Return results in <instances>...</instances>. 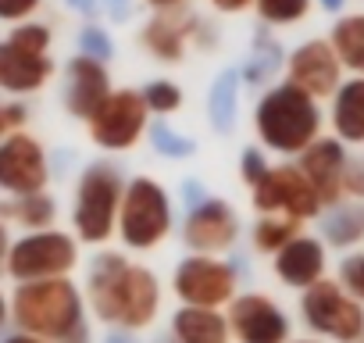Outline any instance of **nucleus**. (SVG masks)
Here are the masks:
<instances>
[{"mask_svg":"<svg viewBox=\"0 0 364 343\" xmlns=\"http://www.w3.org/2000/svg\"><path fill=\"white\" fill-rule=\"evenodd\" d=\"M86 311L122 332H143L161 315V279L122 250H100L86 268Z\"/></svg>","mask_w":364,"mask_h":343,"instance_id":"nucleus-1","label":"nucleus"},{"mask_svg":"<svg viewBox=\"0 0 364 343\" xmlns=\"http://www.w3.org/2000/svg\"><path fill=\"white\" fill-rule=\"evenodd\" d=\"M11 322L18 332L50 339V343H90L86 300L72 275L40 279V283H15L11 297Z\"/></svg>","mask_w":364,"mask_h":343,"instance_id":"nucleus-2","label":"nucleus"},{"mask_svg":"<svg viewBox=\"0 0 364 343\" xmlns=\"http://www.w3.org/2000/svg\"><path fill=\"white\" fill-rule=\"evenodd\" d=\"M325 129V111L314 97L296 90L293 83H272L254 104V132L257 143L272 154L296 157L307 150Z\"/></svg>","mask_w":364,"mask_h":343,"instance_id":"nucleus-3","label":"nucleus"},{"mask_svg":"<svg viewBox=\"0 0 364 343\" xmlns=\"http://www.w3.org/2000/svg\"><path fill=\"white\" fill-rule=\"evenodd\" d=\"M171 229H175V208L168 186L157 183L154 176L125 179L118 222H114V236L122 240V247L136 254H150L161 243H168Z\"/></svg>","mask_w":364,"mask_h":343,"instance_id":"nucleus-4","label":"nucleus"},{"mask_svg":"<svg viewBox=\"0 0 364 343\" xmlns=\"http://www.w3.org/2000/svg\"><path fill=\"white\" fill-rule=\"evenodd\" d=\"M125 176L111 161H93L79 172L72 190V236L79 247H104L114 236Z\"/></svg>","mask_w":364,"mask_h":343,"instance_id":"nucleus-5","label":"nucleus"},{"mask_svg":"<svg viewBox=\"0 0 364 343\" xmlns=\"http://www.w3.org/2000/svg\"><path fill=\"white\" fill-rule=\"evenodd\" d=\"M50 43H54V29L36 19L18 22L0 40V93L15 100L40 93L54 79Z\"/></svg>","mask_w":364,"mask_h":343,"instance_id":"nucleus-6","label":"nucleus"},{"mask_svg":"<svg viewBox=\"0 0 364 343\" xmlns=\"http://www.w3.org/2000/svg\"><path fill=\"white\" fill-rule=\"evenodd\" d=\"M79 268V240L65 229H36L11 240L4 275L15 283L61 279Z\"/></svg>","mask_w":364,"mask_h":343,"instance_id":"nucleus-7","label":"nucleus"},{"mask_svg":"<svg viewBox=\"0 0 364 343\" xmlns=\"http://www.w3.org/2000/svg\"><path fill=\"white\" fill-rule=\"evenodd\" d=\"M300 322L311 329L314 339H332V343L364 339V304L343 293V286L328 275L300 293Z\"/></svg>","mask_w":364,"mask_h":343,"instance_id":"nucleus-8","label":"nucleus"},{"mask_svg":"<svg viewBox=\"0 0 364 343\" xmlns=\"http://www.w3.org/2000/svg\"><path fill=\"white\" fill-rule=\"evenodd\" d=\"M240 293V272L225 258L186 254L171 272V297L190 307H225Z\"/></svg>","mask_w":364,"mask_h":343,"instance_id":"nucleus-9","label":"nucleus"},{"mask_svg":"<svg viewBox=\"0 0 364 343\" xmlns=\"http://www.w3.org/2000/svg\"><path fill=\"white\" fill-rule=\"evenodd\" d=\"M250 204L257 208V215H286L293 222H314L321 218V201L311 190V183L304 179V172L293 161L272 164L264 172V179L250 190Z\"/></svg>","mask_w":364,"mask_h":343,"instance_id":"nucleus-10","label":"nucleus"},{"mask_svg":"<svg viewBox=\"0 0 364 343\" xmlns=\"http://www.w3.org/2000/svg\"><path fill=\"white\" fill-rule=\"evenodd\" d=\"M146 129H150V111H146L139 90H111V97L86 122L90 139L107 154L132 150L146 136Z\"/></svg>","mask_w":364,"mask_h":343,"instance_id":"nucleus-11","label":"nucleus"},{"mask_svg":"<svg viewBox=\"0 0 364 343\" xmlns=\"http://www.w3.org/2000/svg\"><path fill=\"white\" fill-rule=\"evenodd\" d=\"M225 322H229L232 343H289L293 339V322L286 307L261 290L236 293L225 304Z\"/></svg>","mask_w":364,"mask_h":343,"instance_id":"nucleus-12","label":"nucleus"},{"mask_svg":"<svg viewBox=\"0 0 364 343\" xmlns=\"http://www.w3.org/2000/svg\"><path fill=\"white\" fill-rule=\"evenodd\" d=\"M47 183H50V161L33 132L15 129L0 139V194L26 197L47 190Z\"/></svg>","mask_w":364,"mask_h":343,"instance_id":"nucleus-13","label":"nucleus"},{"mask_svg":"<svg viewBox=\"0 0 364 343\" xmlns=\"http://www.w3.org/2000/svg\"><path fill=\"white\" fill-rule=\"evenodd\" d=\"M240 215L229 201L222 197H208L200 204H193L182 218V243H186L190 254H225L236 247L240 240Z\"/></svg>","mask_w":364,"mask_h":343,"instance_id":"nucleus-14","label":"nucleus"},{"mask_svg":"<svg viewBox=\"0 0 364 343\" xmlns=\"http://www.w3.org/2000/svg\"><path fill=\"white\" fill-rule=\"evenodd\" d=\"M343 79H346V72H343V65L325 36L304 40L286 54V83H293L296 90H304L318 104L328 100Z\"/></svg>","mask_w":364,"mask_h":343,"instance_id":"nucleus-15","label":"nucleus"},{"mask_svg":"<svg viewBox=\"0 0 364 343\" xmlns=\"http://www.w3.org/2000/svg\"><path fill=\"white\" fill-rule=\"evenodd\" d=\"M346 161H350V147H343L336 136H318L307 150L296 154V168L304 172V179L311 183V190L318 194L321 208H336L343 204V176H346Z\"/></svg>","mask_w":364,"mask_h":343,"instance_id":"nucleus-16","label":"nucleus"},{"mask_svg":"<svg viewBox=\"0 0 364 343\" xmlns=\"http://www.w3.org/2000/svg\"><path fill=\"white\" fill-rule=\"evenodd\" d=\"M107 97H111V68H107V61L75 54V58L65 65V90H61L65 111H68L75 122H90L93 111H97Z\"/></svg>","mask_w":364,"mask_h":343,"instance_id":"nucleus-17","label":"nucleus"},{"mask_svg":"<svg viewBox=\"0 0 364 343\" xmlns=\"http://www.w3.org/2000/svg\"><path fill=\"white\" fill-rule=\"evenodd\" d=\"M272 272L282 286L304 293L328 275V247L314 233H296L279 254H272Z\"/></svg>","mask_w":364,"mask_h":343,"instance_id":"nucleus-18","label":"nucleus"},{"mask_svg":"<svg viewBox=\"0 0 364 343\" xmlns=\"http://www.w3.org/2000/svg\"><path fill=\"white\" fill-rule=\"evenodd\" d=\"M190 29H193V15L186 11L150 15L146 26L139 29V47L161 65H182L190 47Z\"/></svg>","mask_w":364,"mask_h":343,"instance_id":"nucleus-19","label":"nucleus"},{"mask_svg":"<svg viewBox=\"0 0 364 343\" xmlns=\"http://www.w3.org/2000/svg\"><path fill=\"white\" fill-rule=\"evenodd\" d=\"M328 125L343 147H364V75H346L328 97Z\"/></svg>","mask_w":364,"mask_h":343,"instance_id":"nucleus-20","label":"nucleus"},{"mask_svg":"<svg viewBox=\"0 0 364 343\" xmlns=\"http://www.w3.org/2000/svg\"><path fill=\"white\" fill-rule=\"evenodd\" d=\"M171 339L175 343H232V332L222 307L178 304L171 311Z\"/></svg>","mask_w":364,"mask_h":343,"instance_id":"nucleus-21","label":"nucleus"},{"mask_svg":"<svg viewBox=\"0 0 364 343\" xmlns=\"http://www.w3.org/2000/svg\"><path fill=\"white\" fill-rule=\"evenodd\" d=\"M0 222L4 226H15V229H54L58 222V201L40 190V194H26V197H8L0 201Z\"/></svg>","mask_w":364,"mask_h":343,"instance_id":"nucleus-22","label":"nucleus"},{"mask_svg":"<svg viewBox=\"0 0 364 343\" xmlns=\"http://www.w3.org/2000/svg\"><path fill=\"white\" fill-rule=\"evenodd\" d=\"M321 243L339 247V250L360 247L364 243V204L343 201L336 208H325L321 211Z\"/></svg>","mask_w":364,"mask_h":343,"instance_id":"nucleus-23","label":"nucleus"},{"mask_svg":"<svg viewBox=\"0 0 364 343\" xmlns=\"http://www.w3.org/2000/svg\"><path fill=\"white\" fill-rule=\"evenodd\" d=\"M325 40L336 51L346 75H364V11L339 15Z\"/></svg>","mask_w":364,"mask_h":343,"instance_id":"nucleus-24","label":"nucleus"},{"mask_svg":"<svg viewBox=\"0 0 364 343\" xmlns=\"http://www.w3.org/2000/svg\"><path fill=\"white\" fill-rule=\"evenodd\" d=\"M296 233H304L300 222H293V218H286V215H261V218L254 222V229H250V243H254L257 254L272 258V254H279Z\"/></svg>","mask_w":364,"mask_h":343,"instance_id":"nucleus-25","label":"nucleus"},{"mask_svg":"<svg viewBox=\"0 0 364 343\" xmlns=\"http://www.w3.org/2000/svg\"><path fill=\"white\" fill-rule=\"evenodd\" d=\"M236 97H240V72L229 68L211 86V125L218 132H229L236 122Z\"/></svg>","mask_w":364,"mask_h":343,"instance_id":"nucleus-26","label":"nucleus"},{"mask_svg":"<svg viewBox=\"0 0 364 343\" xmlns=\"http://www.w3.org/2000/svg\"><path fill=\"white\" fill-rule=\"evenodd\" d=\"M314 11V0H254V15L261 19V26L272 29H289L307 22V15Z\"/></svg>","mask_w":364,"mask_h":343,"instance_id":"nucleus-27","label":"nucleus"},{"mask_svg":"<svg viewBox=\"0 0 364 343\" xmlns=\"http://www.w3.org/2000/svg\"><path fill=\"white\" fill-rule=\"evenodd\" d=\"M139 97H143V104H146V111H150V118L157 115V118H168V115H175L178 107H182V86L175 83V79H150L143 90H139Z\"/></svg>","mask_w":364,"mask_h":343,"instance_id":"nucleus-28","label":"nucleus"},{"mask_svg":"<svg viewBox=\"0 0 364 343\" xmlns=\"http://www.w3.org/2000/svg\"><path fill=\"white\" fill-rule=\"evenodd\" d=\"M279 58H282V51H279V47H275V43H272V40L261 33V36H257V43H254L250 65L240 72V79H243V83H250V86H261V83H264V79H268V75H272V72L282 65Z\"/></svg>","mask_w":364,"mask_h":343,"instance_id":"nucleus-29","label":"nucleus"},{"mask_svg":"<svg viewBox=\"0 0 364 343\" xmlns=\"http://www.w3.org/2000/svg\"><path fill=\"white\" fill-rule=\"evenodd\" d=\"M336 283L343 286V293H350L357 304H364V250L360 247H353L339 258Z\"/></svg>","mask_w":364,"mask_h":343,"instance_id":"nucleus-30","label":"nucleus"},{"mask_svg":"<svg viewBox=\"0 0 364 343\" xmlns=\"http://www.w3.org/2000/svg\"><path fill=\"white\" fill-rule=\"evenodd\" d=\"M146 132H150L157 154H164V157H190V154H197V143H193L190 136H178V132H175L171 125H164V122H157V125L146 129Z\"/></svg>","mask_w":364,"mask_h":343,"instance_id":"nucleus-31","label":"nucleus"},{"mask_svg":"<svg viewBox=\"0 0 364 343\" xmlns=\"http://www.w3.org/2000/svg\"><path fill=\"white\" fill-rule=\"evenodd\" d=\"M268 168H272V164H268L264 147H247V150L240 154V179H243L247 190H254V186L264 179V172H268Z\"/></svg>","mask_w":364,"mask_h":343,"instance_id":"nucleus-32","label":"nucleus"},{"mask_svg":"<svg viewBox=\"0 0 364 343\" xmlns=\"http://www.w3.org/2000/svg\"><path fill=\"white\" fill-rule=\"evenodd\" d=\"M79 54L97 58V61H107V58L114 54V43H111V36H107L100 26H86V29L79 33Z\"/></svg>","mask_w":364,"mask_h":343,"instance_id":"nucleus-33","label":"nucleus"},{"mask_svg":"<svg viewBox=\"0 0 364 343\" xmlns=\"http://www.w3.org/2000/svg\"><path fill=\"white\" fill-rule=\"evenodd\" d=\"M343 197L364 204V154H350L346 176H343Z\"/></svg>","mask_w":364,"mask_h":343,"instance_id":"nucleus-34","label":"nucleus"},{"mask_svg":"<svg viewBox=\"0 0 364 343\" xmlns=\"http://www.w3.org/2000/svg\"><path fill=\"white\" fill-rule=\"evenodd\" d=\"M40 8H43V0H0V22H8V26L29 22L36 19Z\"/></svg>","mask_w":364,"mask_h":343,"instance_id":"nucleus-35","label":"nucleus"},{"mask_svg":"<svg viewBox=\"0 0 364 343\" xmlns=\"http://www.w3.org/2000/svg\"><path fill=\"white\" fill-rule=\"evenodd\" d=\"M26 118H29V111H26V104H0V139H4L8 132H15V129H22L26 125Z\"/></svg>","mask_w":364,"mask_h":343,"instance_id":"nucleus-36","label":"nucleus"},{"mask_svg":"<svg viewBox=\"0 0 364 343\" xmlns=\"http://www.w3.org/2000/svg\"><path fill=\"white\" fill-rule=\"evenodd\" d=\"M208 4H211V11H218V15H243V11L254 8V0H208Z\"/></svg>","mask_w":364,"mask_h":343,"instance_id":"nucleus-37","label":"nucleus"},{"mask_svg":"<svg viewBox=\"0 0 364 343\" xmlns=\"http://www.w3.org/2000/svg\"><path fill=\"white\" fill-rule=\"evenodd\" d=\"M143 4H146L154 15H171V11H186L190 0H143Z\"/></svg>","mask_w":364,"mask_h":343,"instance_id":"nucleus-38","label":"nucleus"},{"mask_svg":"<svg viewBox=\"0 0 364 343\" xmlns=\"http://www.w3.org/2000/svg\"><path fill=\"white\" fill-rule=\"evenodd\" d=\"M8 250H11V226L0 222V275H4V265H8Z\"/></svg>","mask_w":364,"mask_h":343,"instance_id":"nucleus-39","label":"nucleus"},{"mask_svg":"<svg viewBox=\"0 0 364 343\" xmlns=\"http://www.w3.org/2000/svg\"><path fill=\"white\" fill-rule=\"evenodd\" d=\"M4 343H50V339H40V336H29V332H11Z\"/></svg>","mask_w":364,"mask_h":343,"instance_id":"nucleus-40","label":"nucleus"},{"mask_svg":"<svg viewBox=\"0 0 364 343\" xmlns=\"http://www.w3.org/2000/svg\"><path fill=\"white\" fill-rule=\"evenodd\" d=\"M8 318H11V304H8V293L0 290V325H4Z\"/></svg>","mask_w":364,"mask_h":343,"instance_id":"nucleus-41","label":"nucleus"},{"mask_svg":"<svg viewBox=\"0 0 364 343\" xmlns=\"http://www.w3.org/2000/svg\"><path fill=\"white\" fill-rule=\"evenodd\" d=\"M318 4H321L325 11H332V15H339V11L346 8V0H318Z\"/></svg>","mask_w":364,"mask_h":343,"instance_id":"nucleus-42","label":"nucleus"},{"mask_svg":"<svg viewBox=\"0 0 364 343\" xmlns=\"http://www.w3.org/2000/svg\"><path fill=\"white\" fill-rule=\"evenodd\" d=\"M107 343H136V339H132V332H122V329H118V332H114Z\"/></svg>","mask_w":364,"mask_h":343,"instance_id":"nucleus-43","label":"nucleus"},{"mask_svg":"<svg viewBox=\"0 0 364 343\" xmlns=\"http://www.w3.org/2000/svg\"><path fill=\"white\" fill-rule=\"evenodd\" d=\"M289 343H325V339H314V336H304V339H289Z\"/></svg>","mask_w":364,"mask_h":343,"instance_id":"nucleus-44","label":"nucleus"},{"mask_svg":"<svg viewBox=\"0 0 364 343\" xmlns=\"http://www.w3.org/2000/svg\"><path fill=\"white\" fill-rule=\"evenodd\" d=\"M357 343H364V339H357Z\"/></svg>","mask_w":364,"mask_h":343,"instance_id":"nucleus-45","label":"nucleus"},{"mask_svg":"<svg viewBox=\"0 0 364 343\" xmlns=\"http://www.w3.org/2000/svg\"><path fill=\"white\" fill-rule=\"evenodd\" d=\"M360 4H364V0H360Z\"/></svg>","mask_w":364,"mask_h":343,"instance_id":"nucleus-46","label":"nucleus"}]
</instances>
